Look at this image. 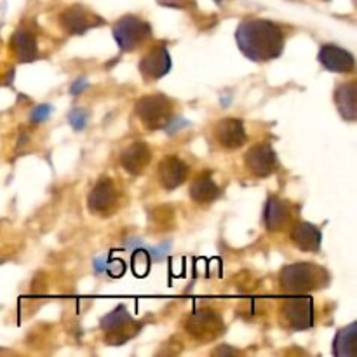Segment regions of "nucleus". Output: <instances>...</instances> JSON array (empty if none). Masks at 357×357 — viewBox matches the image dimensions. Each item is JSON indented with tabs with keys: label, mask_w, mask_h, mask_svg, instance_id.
Wrapping results in <instances>:
<instances>
[{
	"label": "nucleus",
	"mask_w": 357,
	"mask_h": 357,
	"mask_svg": "<svg viewBox=\"0 0 357 357\" xmlns=\"http://www.w3.org/2000/svg\"><path fill=\"white\" fill-rule=\"evenodd\" d=\"M136 114L143 126L150 131L166 129L171 124L173 105H171L169 98L162 96V94H152V96L142 98L136 103Z\"/></svg>",
	"instance_id": "3"
},
{
	"label": "nucleus",
	"mask_w": 357,
	"mask_h": 357,
	"mask_svg": "<svg viewBox=\"0 0 357 357\" xmlns=\"http://www.w3.org/2000/svg\"><path fill=\"white\" fill-rule=\"evenodd\" d=\"M220 195L218 185L213 180L211 173H201L190 185V197L199 204H209Z\"/></svg>",
	"instance_id": "19"
},
{
	"label": "nucleus",
	"mask_w": 357,
	"mask_h": 357,
	"mask_svg": "<svg viewBox=\"0 0 357 357\" xmlns=\"http://www.w3.org/2000/svg\"><path fill=\"white\" fill-rule=\"evenodd\" d=\"M10 49H13L14 56L17 61L30 63L37 58V38H35L33 31L28 28H17L10 37Z\"/></svg>",
	"instance_id": "17"
},
{
	"label": "nucleus",
	"mask_w": 357,
	"mask_h": 357,
	"mask_svg": "<svg viewBox=\"0 0 357 357\" xmlns=\"http://www.w3.org/2000/svg\"><path fill=\"white\" fill-rule=\"evenodd\" d=\"M160 185L166 190H174L176 187L183 185L188 178V166L176 155H167L160 160L159 169H157Z\"/></svg>",
	"instance_id": "13"
},
{
	"label": "nucleus",
	"mask_w": 357,
	"mask_h": 357,
	"mask_svg": "<svg viewBox=\"0 0 357 357\" xmlns=\"http://www.w3.org/2000/svg\"><path fill=\"white\" fill-rule=\"evenodd\" d=\"M51 110L52 108L49 107V105H40V107H37L33 112H31V122H33V124H37V122L45 121V119H47V115L51 114Z\"/></svg>",
	"instance_id": "22"
},
{
	"label": "nucleus",
	"mask_w": 357,
	"mask_h": 357,
	"mask_svg": "<svg viewBox=\"0 0 357 357\" xmlns=\"http://www.w3.org/2000/svg\"><path fill=\"white\" fill-rule=\"evenodd\" d=\"M150 35H152L150 24L146 23V21H143L142 17L132 16V14L122 16L121 20L114 24L115 40H117L119 47L126 52L135 51V49L139 47L146 38H150Z\"/></svg>",
	"instance_id": "4"
},
{
	"label": "nucleus",
	"mask_w": 357,
	"mask_h": 357,
	"mask_svg": "<svg viewBox=\"0 0 357 357\" xmlns=\"http://www.w3.org/2000/svg\"><path fill=\"white\" fill-rule=\"evenodd\" d=\"M101 328L105 331V340L112 345L126 344L131 337L138 333L139 326L136 321L132 319L131 314L126 310V307H117L112 310L108 316L103 317L101 321Z\"/></svg>",
	"instance_id": "7"
},
{
	"label": "nucleus",
	"mask_w": 357,
	"mask_h": 357,
	"mask_svg": "<svg viewBox=\"0 0 357 357\" xmlns=\"http://www.w3.org/2000/svg\"><path fill=\"white\" fill-rule=\"evenodd\" d=\"M282 326L293 331H305L314 326V303L310 296H296L281 305Z\"/></svg>",
	"instance_id": "5"
},
{
	"label": "nucleus",
	"mask_w": 357,
	"mask_h": 357,
	"mask_svg": "<svg viewBox=\"0 0 357 357\" xmlns=\"http://www.w3.org/2000/svg\"><path fill=\"white\" fill-rule=\"evenodd\" d=\"M159 3L167 7H178V9H185V7H190L194 3V0H157Z\"/></svg>",
	"instance_id": "24"
},
{
	"label": "nucleus",
	"mask_w": 357,
	"mask_h": 357,
	"mask_svg": "<svg viewBox=\"0 0 357 357\" xmlns=\"http://www.w3.org/2000/svg\"><path fill=\"white\" fill-rule=\"evenodd\" d=\"M321 230L316 225L307 222L296 223L291 229V241L296 248L307 253H317L321 248Z\"/></svg>",
	"instance_id": "18"
},
{
	"label": "nucleus",
	"mask_w": 357,
	"mask_h": 357,
	"mask_svg": "<svg viewBox=\"0 0 357 357\" xmlns=\"http://www.w3.org/2000/svg\"><path fill=\"white\" fill-rule=\"evenodd\" d=\"M281 288L289 295H303V293L323 289L330 282V274L323 267L314 264H293L282 268Z\"/></svg>",
	"instance_id": "2"
},
{
	"label": "nucleus",
	"mask_w": 357,
	"mask_h": 357,
	"mask_svg": "<svg viewBox=\"0 0 357 357\" xmlns=\"http://www.w3.org/2000/svg\"><path fill=\"white\" fill-rule=\"evenodd\" d=\"M215 139L225 150H236L246 143L248 135L243 121L239 119H223L215 128Z\"/></svg>",
	"instance_id": "12"
},
{
	"label": "nucleus",
	"mask_w": 357,
	"mask_h": 357,
	"mask_svg": "<svg viewBox=\"0 0 357 357\" xmlns=\"http://www.w3.org/2000/svg\"><path fill=\"white\" fill-rule=\"evenodd\" d=\"M289 220H291V213H289L288 202L282 201V199L272 195L267 201L264 211V222L271 232H281L288 227Z\"/></svg>",
	"instance_id": "16"
},
{
	"label": "nucleus",
	"mask_w": 357,
	"mask_h": 357,
	"mask_svg": "<svg viewBox=\"0 0 357 357\" xmlns=\"http://www.w3.org/2000/svg\"><path fill=\"white\" fill-rule=\"evenodd\" d=\"M356 93L357 87L356 82H347L344 86H340L335 94V101H337V107L340 110L342 117L345 121H356L357 117V107H356Z\"/></svg>",
	"instance_id": "20"
},
{
	"label": "nucleus",
	"mask_w": 357,
	"mask_h": 357,
	"mask_svg": "<svg viewBox=\"0 0 357 357\" xmlns=\"http://www.w3.org/2000/svg\"><path fill=\"white\" fill-rule=\"evenodd\" d=\"M246 167L258 178H267L278 167V155L268 143H258L251 146L244 155Z\"/></svg>",
	"instance_id": "9"
},
{
	"label": "nucleus",
	"mask_w": 357,
	"mask_h": 357,
	"mask_svg": "<svg viewBox=\"0 0 357 357\" xmlns=\"http://www.w3.org/2000/svg\"><path fill=\"white\" fill-rule=\"evenodd\" d=\"M239 49L251 61L265 63L281 56L284 49V33L268 20H246L236 31Z\"/></svg>",
	"instance_id": "1"
},
{
	"label": "nucleus",
	"mask_w": 357,
	"mask_h": 357,
	"mask_svg": "<svg viewBox=\"0 0 357 357\" xmlns=\"http://www.w3.org/2000/svg\"><path fill=\"white\" fill-rule=\"evenodd\" d=\"M171 70V56L166 45L159 44L139 59V72L146 80H159Z\"/></svg>",
	"instance_id": "11"
},
{
	"label": "nucleus",
	"mask_w": 357,
	"mask_h": 357,
	"mask_svg": "<svg viewBox=\"0 0 357 357\" xmlns=\"http://www.w3.org/2000/svg\"><path fill=\"white\" fill-rule=\"evenodd\" d=\"M86 119H87V115H86V112H82V110H75L72 114V117H70V121H72V126L75 129H82L84 126H86Z\"/></svg>",
	"instance_id": "23"
},
{
	"label": "nucleus",
	"mask_w": 357,
	"mask_h": 357,
	"mask_svg": "<svg viewBox=\"0 0 357 357\" xmlns=\"http://www.w3.org/2000/svg\"><path fill=\"white\" fill-rule=\"evenodd\" d=\"M150 159H152V152H150V146L143 142H136L132 145H129L128 149L122 150L121 153V166L128 171L129 174H135L138 176L139 173H143L146 166H149Z\"/></svg>",
	"instance_id": "15"
},
{
	"label": "nucleus",
	"mask_w": 357,
	"mask_h": 357,
	"mask_svg": "<svg viewBox=\"0 0 357 357\" xmlns=\"http://www.w3.org/2000/svg\"><path fill=\"white\" fill-rule=\"evenodd\" d=\"M356 333H357L356 323L342 328V330L337 333V337H335L333 354L337 357H354L357 352Z\"/></svg>",
	"instance_id": "21"
},
{
	"label": "nucleus",
	"mask_w": 357,
	"mask_h": 357,
	"mask_svg": "<svg viewBox=\"0 0 357 357\" xmlns=\"http://www.w3.org/2000/svg\"><path fill=\"white\" fill-rule=\"evenodd\" d=\"M89 211L94 215L108 216L117 209L119 206V190L110 178H101L91 190L87 197Z\"/></svg>",
	"instance_id": "8"
},
{
	"label": "nucleus",
	"mask_w": 357,
	"mask_h": 357,
	"mask_svg": "<svg viewBox=\"0 0 357 357\" xmlns=\"http://www.w3.org/2000/svg\"><path fill=\"white\" fill-rule=\"evenodd\" d=\"M59 23H61L63 30L70 35H80L86 33L87 30L94 26H100L103 23L100 16H96L94 13H91L89 9L82 6H72L61 14L59 17Z\"/></svg>",
	"instance_id": "10"
},
{
	"label": "nucleus",
	"mask_w": 357,
	"mask_h": 357,
	"mask_svg": "<svg viewBox=\"0 0 357 357\" xmlns=\"http://www.w3.org/2000/svg\"><path fill=\"white\" fill-rule=\"evenodd\" d=\"M187 333L199 342H213L225 331L222 316L211 309L195 310L187 319Z\"/></svg>",
	"instance_id": "6"
},
{
	"label": "nucleus",
	"mask_w": 357,
	"mask_h": 357,
	"mask_svg": "<svg viewBox=\"0 0 357 357\" xmlns=\"http://www.w3.org/2000/svg\"><path fill=\"white\" fill-rule=\"evenodd\" d=\"M319 61L324 68L337 73L354 72L356 68L354 56H352L349 51H345V49L338 47V45H333V44H326L321 47Z\"/></svg>",
	"instance_id": "14"
}]
</instances>
